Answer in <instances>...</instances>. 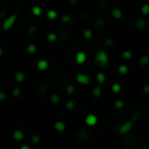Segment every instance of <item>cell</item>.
<instances>
[{
    "mask_svg": "<svg viewBox=\"0 0 149 149\" xmlns=\"http://www.w3.org/2000/svg\"><path fill=\"white\" fill-rule=\"evenodd\" d=\"M95 61L99 66H107L109 62V55L104 50H99L95 55Z\"/></svg>",
    "mask_w": 149,
    "mask_h": 149,
    "instance_id": "1",
    "label": "cell"
},
{
    "mask_svg": "<svg viewBox=\"0 0 149 149\" xmlns=\"http://www.w3.org/2000/svg\"><path fill=\"white\" fill-rule=\"evenodd\" d=\"M17 18H18V15L12 14L11 16H9L8 18H6L4 19L3 24H2V28H3L4 31H9V30L14 25Z\"/></svg>",
    "mask_w": 149,
    "mask_h": 149,
    "instance_id": "2",
    "label": "cell"
},
{
    "mask_svg": "<svg viewBox=\"0 0 149 149\" xmlns=\"http://www.w3.org/2000/svg\"><path fill=\"white\" fill-rule=\"evenodd\" d=\"M133 122L132 120H129V121H126L123 124L122 126L120 127V133L121 134H126V133H127L128 132L131 131V129L133 128Z\"/></svg>",
    "mask_w": 149,
    "mask_h": 149,
    "instance_id": "3",
    "label": "cell"
},
{
    "mask_svg": "<svg viewBox=\"0 0 149 149\" xmlns=\"http://www.w3.org/2000/svg\"><path fill=\"white\" fill-rule=\"evenodd\" d=\"M76 80L79 82V84L84 86H86L90 83V78L85 73H79L76 77Z\"/></svg>",
    "mask_w": 149,
    "mask_h": 149,
    "instance_id": "4",
    "label": "cell"
},
{
    "mask_svg": "<svg viewBox=\"0 0 149 149\" xmlns=\"http://www.w3.org/2000/svg\"><path fill=\"white\" fill-rule=\"evenodd\" d=\"M85 122L89 126H93L98 123V118L94 114H88L85 120Z\"/></svg>",
    "mask_w": 149,
    "mask_h": 149,
    "instance_id": "5",
    "label": "cell"
},
{
    "mask_svg": "<svg viewBox=\"0 0 149 149\" xmlns=\"http://www.w3.org/2000/svg\"><path fill=\"white\" fill-rule=\"evenodd\" d=\"M146 25H147V23H146V20L145 18H138L135 22V27L138 30H140V31L145 30Z\"/></svg>",
    "mask_w": 149,
    "mask_h": 149,
    "instance_id": "6",
    "label": "cell"
},
{
    "mask_svg": "<svg viewBox=\"0 0 149 149\" xmlns=\"http://www.w3.org/2000/svg\"><path fill=\"white\" fill-rule=\"evenodd\" d=\"M75 60H76V63H78L79 64H84L86 61V54L84 53V51H79V53L76 54Z\"/></svg>",
    "mask_w": 149,
    "mask_h": 149,
    "instance_id": "7",
    "label": "cell"
},
{
    "mask_svg": "<svg viewBox=\"0 0 149 149\" xmlns=\"http://www.w3.org/2000/svg\"><path fill=\"white\" fill-rule=\"evenodd\" d=\"M37 66H38V69L39 71H46L48 69L49 67V64L48 62H47L46 60H44V59H40L38 64H37Z\"/></svg>",
    "mask_w": 149,
    "mask_h": 149,
    "instance_id": "8",
    "label": "cell"
},
{
    "mask_svg": "<svg viewBox=\"0 0 149 149\" xmlns=\"http://www.w3.org/2000/svg\"><path fill=\"white\" fill-rule=\"evenodd\" d=\"M54 128H55L56 131L61 133V132H64V130H66V124L61 120L56 121L55 124H54Z\"/></svg>",
    "mask_w": 149,
    "mask_h": 149,
    "instance_id": "9",
    "label": "cell"
},
{
    "mask_svg": "<svg viewBox=\"0 0 149 149\" xmlns=\"http://www.w3.org/2000/svg\"><path fill=\"white\" fill-rule=\"evenodd\" d=\"M24 133L21 130H15L12 133V137L15 140L17 141H20L24 139Z\"/></svg>",
    "mask_w": 149,
    "mask_h": 149,
    "instance_id": "10",
    "label": "cell"
},
{
    "mask_svg": "<svg viewBox=\"0 0 149 149\" xmlns=\"http://www.w3.org/2000/svg\"><path fill=\"white\" fill-rule=\"evenodd\" d=\"M24 79H25V75H24V73L23 72H17L16 73H15L14 75V79L16 82H18V83H22Z\"/></svg>",
    "mask_w": 149,
    "mask_h": 149,
    "instance_id": "11",
    "label": "cell"
},
{
    "mask_svg": "<svg viewBox=\"0 0 149 149\" xmlns=\"http://www.w3.org/2000/svg\"><path fill=\"white\" fill-rule=\"evenodd\" d=\"M46 17L50 20H54V19H56L57 17H58V13H57V11H54V10H49V11L46 12Z\"/></svg>",
    "mask_w": 149,
    "mask_h": 149,
    "instance_id": "12",
    "label": "cell"
},
{
    "mask_svg": "<svg viewBox=\"0 0 149 149\" xmlns=\"http://www.w3.org/2000/svg\"><path fill=\"white\" fill-rule=\"evenodd\" d=\"M112 16L116 19H120L122 18V11H121L120 9H118V8L113 9V11H112Z\"/></svg>",
    "mask_w": 149,
    "mask_h": 149,
    "instance_id": "13",
    "label": "cell"
},
{
    "mask_svg": "<svg viewBox=\"0 0 149 149\" xmlns=\"http://www.w3.org/2000/svg\"><path fill=\"white\" fill-rule=\"evenodd\" d=\"M31 13L36 17H39L42 14V9L38 5L31 7Z\"/></svg>",
    "mask_w": 149,
    "mask_h": 149,
    "instance_id": "14",
    "label": "cell"
},
{
    "mask_svg": "<svg viewBox=\"0 0 149 149\" xmlns=\"http://www.w3.org/2000/svg\"><path fill=\"white\" fill-rule=\"evenodd\" d=\"M37 46L34 44H29L28 46H26V51L29 54H33L37 51Z\"/></svg>",
    "mask_w": 149,
    "mask_h": 149,
    "instance_id": "15",
    "label": "cell"
},
{
    "mask_svg": "<svg viewBox=\"0 0 149 149\" xmlns=\"http://www.w3.org/2000/svg\"><path fill=\"white\" fill-rule=\"evenodd\" d=\"M139 63H140V66H147L148 63H149V58L147 55H146V54H144L140 57V61H139Z\"/></svg>",
    "mask_w": 149,
    "mask_h": 149,
    "instance_id": "16",
    "label": "cell"
},
{
    "mask_svg": "<svg viewBox=\"0 0 149 149\" xmlns=\"http://www.w3.org/2000/svg\"><path fill=\"white\" fill-rule=\"evenodd\" d=\"M92 93H93V97H95V98H99V97H100L101 94H102V90H101V88L99 87V86H96V87H94L93 89Z\"/></svg>",
    "mask_w": 149,
    "mask_h": 149,
    "instance_id": "17",
    "label": "cell"
},
{
    "mask_svg": "<svg viewBox=\"0 0 149 149\" xmlns=\"http://www.w3.org/2000/svg\"><path fill=\"white\" fill-rule=\"evenodd\" d=\"M94 24H95V25L97 27H99V28H100V27H103L104 24H105V20L100 18V17H99V18H97L95 19V21H94Z\"/></svg>",
    "mask_w": 149,
    "mask_h": 149,
    "instance_id": "18",
    "label": "cell"
},
{
    "mask_svg": "<svg viewBox=\"0 0 149 149\" xmlns=\"http://www.w3.org/2000/svg\"><path fill=\"white\" fill-rule=\"evenodd\" d=\"M83 37L86 39H90L93 37V31L90 29H85L83 31Z\"/></svg>",
    "mask_w": 149,
    "mask_h": 149,
    "instance_id": "19",
    "label": "cell"
},
{
    "mask_svg": "<svg viewBox=\"0 0 149 149\" xmlns=\"http://www.w3.org/2000/svg\"><path fill=\"white\" fill-rule=\"evenodd\" d=\"M96 78H97V80H98L99 84H103L104 82L106 81V75L103 73H99L98 74H97Z\"/></svg>",
    "mask_w": 149,
    "mask_h": 149,
    "instance_id": "20",
    "label": "cell"
},
{
    "mask_svg": "<svg viewBox=\"0 0 149 149\" xmlns=\"http://www.w3.org/2000/svg\"><path fill=\"white\" fill-rule=\"evenodd\" d=\"M57 38H58V36H57V34L54 33V32H51V33H49L48 35H47V40L49 42H51V43L55 42L57 40Z\"/></svg>",
    "mask_w": 149,
    "mask_h": 149,
    "instance_id": "21",
    "label": "cell"
},
{
    "mask_svg": "<svg viewBox=\"0 0 149 149\" xmlns=\"http://www.w3.org/2000/svg\"><path fill=\"white\" fill-rule=\"evenodd\" d=\"M118 71L120 74H126L128 73V67L126 64H120L118 68Z\"/></svg>",
    "mask_w": 149,
    "mask_h": 149,
    "instance_id": "22",
    "label": "cell"
},
{
    "mask_svg": "<svg viewBox=\"0 0 149 149\" xmlns=\"http://www.w3.org/2000/svg\"><path fill=\"white\" fill-rule=\"evenodd\" d=\"M51 101L53 104H59V102L60 101V97H59V94L54 93L51 96Z\"/></svg>",
    "mask_w": 149,
    "mask_h": 149,
    "instance_id": "23",
    "label": "cell"
},
{
    "mask_svg": "<svg viewBox=\"0 0 149 149\" xmlns=\"http://www.w3.org/2000/svg\"><path fill=\"white\" fill-rule=\"evenodd\" d=\"M141 12L144 16H147L149 13V4H144L141 6Z\"/></svg>",
    "mask_w": 149,
    "mask_h": 149,
    "instance_id": "24",
    "label": "cell"
},
{
    "mask_svg": "<svg viewBox=\"0 0 149 149\" xmlns=\"http://www.w3.org/2000/svg\"><path fill=\"white\" fill-rule=\"evenodd\" d=\"M37 30H38L37 25H35V24H31V25H29V27L27 28V32H28L29 34H31V35H32V34L36 33Z\"/></svg>",
    "mask_w": 149,
    "mask_h": 149,
    "instance_id": "25",
    "label": "cell"
},
{
    "mask_svg": "<svg viewBox=\"0 0 149 149\" xmlns=\"http://www.w3.org/2000/svg\"><path fill=\"white\" fill-rule=\"evenodd\" d=\"M123 106H124V103L122 100H120V99H117V100L114 102V107H115V109H117V110L122 109Z\"/></svg>",
    "mask_w": 149,
    "mask_h": 149,
    "instance_id": "26",
    "label": "cell"
},
{
    "mask_svg": "<svg viewBox=\"0 0 149 149\" xmlns=\"http://www.w3.org/2000/svg\"><path fill=\"white\" fill-rule=\"evenodd\" d=\"M66 107L69 111H73L74 107H75V103L73 100H68L66 104Z\"/></svg>",
    "mask_w": 149,
    "mask_h": 149,
    "instance_id": "27",
    "label": "cell"
},
{
    "mask_svg": "<svg viewBox=\"0 0 149 149\" xmlns=\"http://www.w3.org/2000/svg\"><path fill=\"white\" fill-rule=\"evenodd\" d=\"M61 20L63 23L68 24V23H72V22H73V18H72V17L70 15H64V16L62 17Z\"/></svg>",
    "mask_w": 149,
    "mask_h": 149,
    "instance_id": "28",
    "label": "cell"
},
{
    "mask_svg": "<svg viewBox=\"0 0 149 149\" xmlns=\"http://www.w3.org/2000/svg\"><path fill=\"white\" fill-rule=\"evenodd\" d=\"M120 90H121V86H120V84L115 83V84H113V85L112 86V91H113V93H120Z\"/></svg>",
    "mask_w": 149,
    "mask_h": 149,
    "instance_id": "29",
    "label": "cell"
},
{
    "mask_svg": "<svg viewBox=\"0 0 149 149\" xmlns=\"http://www.w3.org/2000/svg\"><path fill=\"white\" fill-rule=\"evenodd\" d=\"M122 58L125 59H131L133 58V53L130 51H124L122 53Z\"/></svg>",
    "mask_w": 149,
    "mask_h": 149,
    "instance_id": "30",
    "label": "cell"
},
{
    "mask_svg": "<svg viewBox=\"0 0 149 149\" xmlns=\"http://www.w3.org/2000/svg\"><path fill=\"white\" fill-rule=\"evenodd\" d=\"M21 94V89L19 87H15L13 90H12V95L15 98H18V97L20 96Z\"/></svg>",
    "mask_w": 149,
    "mask_h": 149,
    "instance_id": "31",
    "label": "cell"
},
{
    "mask_svg": "<svg viewBox=\"0 0 149 149\" xmlns=\"http://www.w3.org/2000/svg\"><path fill=\"white\" fill-rule=\"evenodd\" d=\"M97 4H98V5L102 9H106V7H107V3H106V0H98Z\"/></svg>",
    "mask_w": 149,
    "mask_h": 149,
    "instance_id": "32",
    "label": "cell"
},
{
    "mask_svg": "<svg viewBox=\"0 0 149 149\" xmlns=\"http://www.w3.org/2000/svg\"><path fill=\"white\" fill-rule=\"evenodd\" d=\"M66 92H67V93L69 94H73L74 92H75V88H74V86L73 85H68L66 86Z\"/></svg>",
    "mask_w": 149,
    "mask_h": 149,
    "instance_id": "33",
    "label": "cell"
},
{
    "mask_svg": "<svg viewBox=\"0 0 149 149\" xmlns=\"http://www.w3.org/2000/svg\"><path fill=\"white\" fill-rule=\"evenodd\" d=\"M31 141L34 144H38V143L40 142V137H39L38 135H37V134H34L31 137Z\"/></svg>",
    "mask_w": 149,
    "mask_h": 149,
    "instance_id": "34",
    "label": "cell"
},
{
    "mask_svg": "<svg viewBox=\"0 0 149 149\" xmlns=\"http://www.w3.org/2000/svg\"><path fill=\"white\" fill-rule=\"evenodd\" d=\"M113 44H114L113 39V38H106V40H105V44H106V46H112Z\"/></svg>",
    "mask_w": 149,
    "mask_h": 149,
    "instance_id": "35",
    "label": "cell"
},
{
    "mask_svg": "<svg viewBox=\"0 0 149 149\" xmlns=\"http://www.w3.org/2000/svg\"><path fill=\"white\" fill-rule=\"evenodd\" d=\"M46 90H47V87H46V85L42 84V85L39 86V87H38V92H39V93H46Z\"/></svg>",
    "mask_w": 149,
    "mask_h": 149,
    "instance_id": "36",
    "label": "cell"
},
{
    "mask_svg": "<svg viewBox=\"0 0 149 149\" xmlns=\"http://www.w3.org/2000/svg\"><path fill=\"white\" fill-rule=\"evenodd\" d=\"M6 99V94L4 92L0 91V101H4Z\"/></svg>",
    "mask_w": 149,
    "mask_h": 149,
    "instance_id": "37",
    "label": "cell"
},
{
    "mask_svg": "<svg viewBox=\"0 0 149 149\" xmlns=\"http://www.w3.org/2000/svg\"><path fill=\"white\" fill-rule=\"evenodd\" d=\"M69 4H71V5H76L77 4H78V0H68Z\"/></svg>",
    "mask_w": 149,
    "mask_h": 149,
    "instance_id": "38",
    "label": "cell"
},
{
    "mask_svg": "<svg viewBox=\"0 0 149 149\" xmlns=\"http://www.w3.org/2000/svg\"><path fill=\"white\" fill-rule=\"evenodd\" d=\"M144 92H145L146 93H148V92H149V86H148V85H146L145 86H144Z\"/></svg>",
    "mask_w": 149,
    "mask_h": 149,
    "instance_id": "39",
    "label": "cell"
},
{
    "mask_svg": "<svg viewBox=\"0 0 149 149\" xmlns=\"http://www.w3.org/2000/svg\"><path fill=\"white\" fill-rule=\"evenodd\" d=\"M20 149H31L30 148V146H27V145H24V146H22Z\"/></svg>",
    "mask_w": 149,
    "mask_h": 149,
    "instance_id": "40",
    "label": "cell"
},
{
    "mask_svg": "<svg viewBox=\"0 0 149 149\" xmlns=\"http://www.w3.org/2000/svg\"><path fill=\"white\" fill-rule=\"evenodd\" d=\"M4 16H5V12H4V11H1V12H0V18H4Z\"/></svg>",
    "mask_w": 149,
    "mask_h": 149,
    "instance_id": "41",
    "label": "cell"
},
{
    "mask_svg": "<svg viewBox=\"0 0 149 149\" xmlns=\"http://www.w3.org/2000/svg\"><path fill=\"white\" fill-rule=\"evenodd\" d=\"M3 54H4V50H3V48H2L1 46H0V57L3 55Z\"/></svg>",
    "mask_w": 149,
    "mask_h": 149,
    "instance_id": "42",
    "label": "cell"
},
{
    "mask_svg": "<svg viewBox=\"0 0 149 149\" xmlns=\"http://www.w3.org/2000/svg\"><path fill=\"white\" fill-rule=\"evenodd\" d=\"M1 1H2V0H0V2H1Z\"/></svg>",
    "mask_w": 149,
    "mask_h": 149,
    "instance_id": "43",
    "label": "cell"
},
{
    "mask_svg": "<svg viewBox=\"0 0 149 149\" xmlns=\"http://www.w3.org/2000/svg\"><path fill=\"white\" fill-rule=\"evenodd\" d=\"M0 29H1V28H0Z\"/></svg>",
    "mask_w": 149,
    "mask_h": 149,
    "instance_id": "44",
    "label": "cell"
}]
</instances>
